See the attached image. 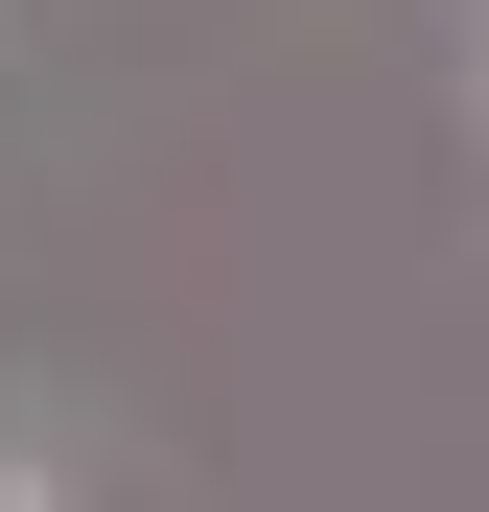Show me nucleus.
Returning <instances> with one entry per match:
<instances>
[]
</instances>
